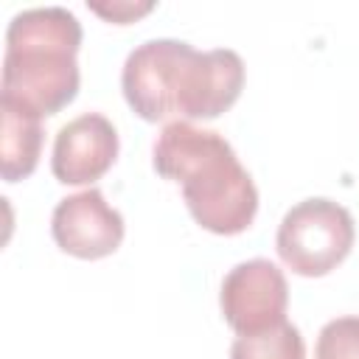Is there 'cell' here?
<instances>
[{
    "label": "cell",
    "mask_w": 359,
    "mask_h": 359,
    "mask_svg": "<svg viewBox=\"0 0 359 359\" xmlns=\"http://www.w3.org/2000/svg\"><path fill=\"white\" fill-rule=\"evenodd\" d=\"M123 216L104 199L98 188L65 196L50 216V233L62 252L95 261L112 255L123 241Z\"/></svg>",
    "instance_id": "7"
},
{
    "label": "cell",
    "mask_w": 359,
    "mask_h": 359,
    "mask_svg": "<svg viewBox=\"0 0 359 359\" xmlns=\"http://www.w3.org/2000/svg\"><path fill=\"white\" fill-rule=\"evenodd\" d=\"M118 157V132L101 112H84L65 123L53 140L50 171L65 185L101 180Z\"/></svg>",
    "instance_id": "8"
},
{
    "label": "cell",
    "mask_w": 359,
    "mask_h": 359,
    "mask_svg": "<svg viewBox=\"0 0 359 359\" xmlns=\"http://www.w3.org/2000/svg\"><path fill=\"white\" fill-rule=\"evenodd\" d=\"M224 323L236 334H261L286 323L289 286L286 275L266 258H250L236 264L219 292Z\"/></svg>",
    "instance_id": "5"
},
{
    "label": "cell",
    "mask_w": 359,
    "mask_h": 359,
    "mask_svg": "<svg viewBox=\"0 0 359 359\" xmlns=\"http://www.w3.org/2000/svg\"><path fill=\"white\" fill-rule=\"evenodd\" d=\"M3 137H0V174L6 182H20L34 174L42 151V118L17 107L0 104Z\"/></svg>",
    "instance_id": "9"
},
{
    "label": "cell",
    "mask_w": 359,
    "mask_h": 359,
    "mask_svg": "<svg viewBox=\"0 0 359 359\" xmlns=\"http://www.w3.org/2000/svg\"><path fill=\"white\" fill-rule=\"evenodd\" d=\"M314 359H359V317H337L320 328Z\"/></svg>",
    "instance_id": "11"
},
{
    "label": "cell",
    "mask_w": 359,
    "mask_h": 359,
    "mask_svg": "<svg viewBox=\"0 0 359 359\" xmlns=\"http://www.w3.org/2000/svg\"><path fill=\"white\" fill-rule=\"evenodd\" d=\"M95 14H101V17H107V20H112V22H118V25H123V22H129V20H135V17H140V14H146V11H151V3H143V6H132V3H112V6H90Z\"/></svg>",
    "instance_id": "12"
},
{
    "label": "cell",
    "mask_w": 359,
    "mask_h": 359,
    "mask_svg": "<svg viewBox=\"0 0 359 359\" xmlns=\"http://www.w3.org/2000/svg\"><path fill=\"white\" fill-rule=\"evenodd\" d=\"M154 171L182 185L194 222L216 236L244 233L258 213V188L233 146L188 121L165 123L151 149Z\"/></svg>",
    "instance_id": "1"
},
{
    "label": "cell",
    "mask_w": 359,
    "mask_h": 359,
    "mask_svg": "<svg viewBox=\"0 0 359 359\" xmlns=\"http://www.w3.org/2000/svg\"><path fill=\"white\" fill-rule=\"evenodd\" d=\"M230 359H306V342L300 328L286 320L261 334H238Z\"/></svg>",
    "instance_id": "10"
},
{
    "label": "cell",
    "mask_w": 359,
    "mask_h": 359,
    "mask_svg": "<svg viewBox=\"0 0 359 359\" xmlns=\"http://www.w3.org/2000/svg\"><path fill=\"white\" fill-rule=\"evenodd\" d=\"M353 238L356 227L348 208L325 196H311L286 210L275 247L294 275L323 278L348 258Z\"/></svg>",
    "instance_id": "3"
},
{
    "label": "cell",
    "mask_w": 359,
    "mask_h": 359,
    "mask_svg": "<svg viewBox=\"0 0 359 359\" xmlns=\"http://www.w3.org/2000/svg\"><path fill=\"white\" fill-rule=\"evenodd\" d=\"M244 87V62L230 48L191 50L180 76L177 118L180 121H213L227 112Z\"/></svg>",
    "instance_id": "6"
},
{
    "label": "cell",
    "mask_w": 359,
    "mask_h": 359,
    "mask_svg": "<svg viewBox=\"0 0 359 359\" xmlns=\"http://www.w3.org/2000/svg\"><path fill=\"white\" fill-rule=\"evenodd\" d=\"M81 22L65 6L25 8L6 31L0 104L36 118L56 115L79 93Z\"/></svg>",
    "instance_id": "2"
},
{
    "label": "cell",
    "mask_w": 359,
    "mask_h": 359,
    "mask_svg": "<svg viewBox=\"0 0 359 359\" xmlns=\"http://www.w3.org/2000/svg\"><path fill=\"white\" fill-rule=\"evenodd\" d=\"M191 50L194 45L182 39H149L126 56L121 90L135 115L149 123L177 121L180 76Z\"/></svg>",
    "instance_id": "4"
}]
</instances>
